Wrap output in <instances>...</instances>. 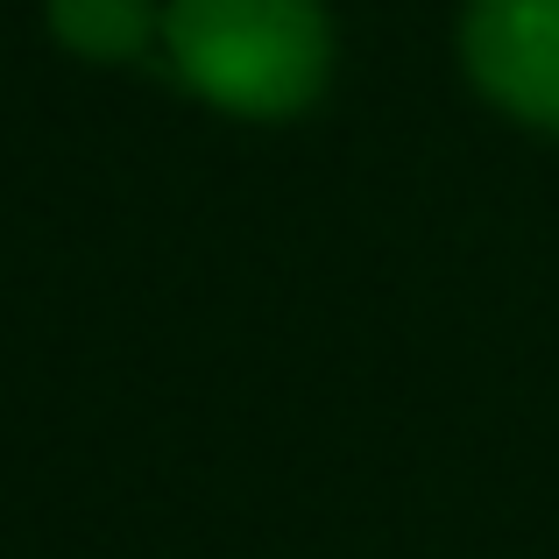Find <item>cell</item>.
Wrapping results in <instances>:
<instances>
[{
  "mask_svg": "<svg viewBox=\"0 0 559 559\" xmlns=\"http://www.w3.org/2000/svg\"><path fill=\"white\" fill-rule=\"evenodd\" d=\"M170 64L213 107L248 121L305 114L326 85V14L319 0H170Z\"/></svg>",
  "mask_w": 559,
  "mask_h": 559,
  "instance_id": "obj_1",
  "label": "cell"
},
{
  "mask_svg": "<svg viewBox=\"0 0 559 559\" xmlns=\"http://www.w3.org/2000/svg\"><path fill=\"white\" fill-rule=\"evenodd\" d=\"M467 71L518 121L559 128V0H475Z\"/></svg>",
  "mask_w": 559,
  "mask_h": 559,
  "instance_id": "obj_2",
  "label": "cell"
},
{
  "mask_svg": "<svg viewBox=\"0 0 559 559\" xmlns=\"http://www.w3.org/2000/svg\"><path fill=\"white\" fill-rule=\"evenodd\" d=\"M50 22L79 57H135L150 43V0H50Z\"/></svg>",
  "mask_w": 559,
  "mask_h": 559,
  "instance_id": "obj_3",
  "label": "cell"
}]
</instances>
